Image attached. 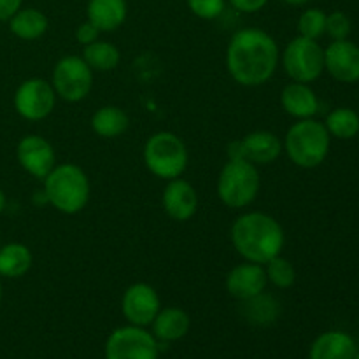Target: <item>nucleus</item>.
<instances>
[{"instance_id": "f257e3e1", "label": "nucleus", "mask_w": 359, "mask_h": 359, "mask_svg": "<svg viewBox=\"0 0 359 359\" xmlns=\"http://www.w3.org/2000/svg\"><path fill=\"white\" fill-rule=\"evenodd\" d=\"M280 62L277 41L262 28H242L226 48V69L231 79L245 88L269 83Z\"/></svg>"}, {"instance_id": "f03ea898", "label": "nucleus", "mask_w": 359, "mask_h": 359, "mask_svg": "<svg viewBox=\"0 0 359 359\" xmlns=\"http://www.w3.org/2000/svg\"><path fill=\"white\" fill-rule=\"evenodd\" d=\"M231 244L244 262L265 265L284 249V230L279 221L266 212L249 210L233 221L230 230Z\"/></svg>"}, {"instance_id": "7ed1b4c3", "label": "nucleus", "mask_w": 359, "mask_h": 359, "mask_svg": "<svg viewBox=\"0 0 359 359\" xmlns=\"http://www.w3.org/2000/svg\"><path fill=\"white\" fill-rule=\"evenodd\" d=\"M42 181H44L42 195L46 196V202L55 207L58 212L74 216L90 202V179L79 165H55V168Z\"/></svg>"}, {"instance_id": "20e7f679", "label": "nucleus", "mask_w": 359, "mask_h": 359, "mask_svg": "<svg viewBox=\"0 0 359 359\" xmlns=\"http://www.w3.org/2000/svg\"><path fill=\"white\" fill-rule=\"evenodd\" d=\"M332 137L325 123L314 118L297 119L290 126L283 140V151L287 154L291 163L311 170L319 167L328 158Z\"/></svg>"}, {"instance_id": "39448f33", "label": "nucleus", "mask_w": 359, "mask_h": 359, "mask_svg": "<svg viewBox=\"0 0 359 359\" xmlns=\"http://www.w3.org/2000/svg\"><path fill=\"white\" fill-rule=\"evenodd\" d=\"M217 196L228 209H245L262 189V177L255 163L244 158L228 156L217 177Z\"/></svg>"}, {"instance_id": "423d86ee", "label": "nucleus", "mask_w": 359, "mask_h": 359, "mask_svg": "<svg viewBox=\"0 0 359 359\" xmlns=\"http://www.w3.org/2000/svg\"><path fill=\"white\" fill-rule=\"evenodd\" d=\"M142 158L147 170L154 177L165 179V181L182 177L189 161L184 140L177 133L167 132V130L153 133L146 140Z\"/></svg>"}, {"instance_id": "0eeeda50", "label": "nucleus", "mask_w": 359, "mask_h": 359, "mask_svg": "<svg viewBox=\"0 0 359 359\" xmlns=\"http://www.w3.org/2000/svg\"><path fill=\"white\" fill-rule=\"evenodd\" d=\"M280 62L291 81L311 84L325 72V49L319 41L297 35L280 53Z\"/></svg>"}, {"instance_id": "6e6552de", "label": "nucleus", "mask_w": 359, "mask_h": 359, "mask_svg": "<svg viewBox=\"0 0 359 359\" xmlns=\"http://www.w3.org/2000/svg\"><path fill=\"white\" fill-rule=\"evenodd\" d=\"M51 84L56 97L69 104H76L91 93L93 70L88 67L83 56H63L53 69Z\"/></svg>"}, {"instance_id": "1a4fd4ad", "label": "nucleus", "mask_w": 359, "mask_h": 359, "mask_svg": "<svg viewBox=\"0 0 359 359\" xmlns=\"http://www.w3.org/2000/svg\"><path fill=\"white\" fill-rule=\"evenodd\" d=\"M105 359H158V340L142 326H123L109 335Z\"/></svg>"}, {"instance_id": "9d476101", "label": "nucleus", "mask_w": 359, "mask_h": 359, "mask_svg": "<svg viewBox=\"0 0 359 359\" xmlns=\"http://www.w3.org/2000/svg\"><path fill=\"white\" fill-rule=\"evenodd\" d=\"M56 93L53 84L42 77H30L18 86L14 93V109L27 121H42L56 105Z\"/></svg>"}, {"instance_id": "9b49d317", "label": "nucleus", "mask_w": 359, "mask_h": 359, "mask_svg": "<svg viewBox=\"0 0 359 359\" xmlns=\"http://www.w3.org/2000/svg\"><path fill=\"white\" fill-rule=\"evenodd\" d=\"M160 309V297L151 284L135 283L123 293L121 312L130 325L142 328L153 325Z\"/></svg>"}, {"instance_id": "f8f14e48", "label": "nucleus", "mask_w": 359, "mask_h": 359, "mask_svg": "<svg viewBox=\"0 0 359 359\" xmlns=\"http://www.w3.org/2000/svg\"><path fill=\"white\" fill-rule=\"evenodd\" d=\"M283 153V140L276 133L269 130H256L231 144L228 156L244 158L258 167L273 163Z\"/></svg>"}, {"instance_id": "ddd939ff", "label": "nucleus", "mask_w": 359, "mask_h": 359, "mask_svg": "<svg viewBox=\"0 0 359 359\" xmlns=\"http://www.w3.org/2000/svg\"><path fill=\"white\" fill-rule=\"evenodd\" d=\"M16 158L21 168L35 179H44L56 165L53 144L35 133L21 137L16 146Z\"/></svg>"}, {"instance_id": "4468645a", "label": "nucleus", "mask_w": 359, "mask_h": 359, "mask_svg": "<svg viewBox=\"0 0 359 359\" xmlns=\"http://www.w3.org/2000/svg\"><path fill=\"white\" fill-rule=\"evenodd\" d=\"M325 70L335 81L354 84L359 81V46L353 41H332L325 49Z\"/></svg>"}, {"instance_id": "2eb2a0df", "label": "nucleus", "mask_w": 359, "mask_h": 359, "mask_svg": "<svg viewBox=\"0 0 359 359\" xmlns=\"http://www.w3.org/2000/svg\"><path fill=\"white\" fill-rule=\"evenodd\" d=\"M266 284L269 280H266L265 266L251 262H244L233 266L224 280L228 294L238 302H248L262 294Z\"/></svg>"}, {"instance_id": "dca6fc26", "label": "nucleus", "mask_w": 359, "mask_h": 359, "mask_svg": "<svg viewBox=\"0 0 359 359\" xmlns=\"http://www.w3.org/2000/svg\"><path fill=\"white\" fill-rule=\"evenodd\" d=\"M161 205L170 219L184 223L191 219L198 210V195L193 184H189L186 179H172V181H167L163 189Z\"/></svg>"}, {"instance_id": "f3484780", "label": "nucleus", "mask_w": 359, "mask_h": 359, "mask_svg": "<svg viewBox=\"0 0 359 359\" xmlns=\"http://www.w3.org/2000/svg\"><path fill=\"white\" fill-rule=\"evenodd\" d=\"M280 105L284 112L294 119L314 118L319 112V98L311 84L291 81L280 91Z\"/></svg>"}, {"instance_id": "a211bd4d", "label": "nucleus", "mask_w": 359, "mask_h": 359, "mask_svg": "<svg viewBox=\"0 0 359 359\" xmlns=\"http://www.w3.org/2000/svg\"><path fill=\"white\" fill-rule=\"evenodd\" d=\"M128 16L126 0H88L86 20L100 32H114L125 25Z\"/></svg>"}, {"instance_id": "6ab92c4d", "label": "nucleus", "mask_w": 359, "mask_h": 359, "mask_svg": "<svg viewBox=\"0 0 359 359\" xmlns=\"http://www.w3.org/2000/svg\"><path fill=\"white\" fill-rule=\"evenodd\" d=\"M358 346L353 337L346 332H326L312 342L311 359H354Z\"/></svg>"}, {"instance_id": "aec40b11", "label": "nucleus", "mask_w": 359, "mask_h": 359, "mask_svg": "<svg viewBox=\"0 0 359 359\" xmlns=\"http://www.w3.org/2000/svg\"><path fill=\"white\" fill-rule=\"evenodd\" d=\"M191 319L188 312L179 307L160 309L153 321V335L161 342H175L188 335Z\"/></svg>"}, {"instance_id": "412c9836", "label": "nucleus", "mask_w": 359, "mask_h": 359, "mask_svg": "<svg viewBox=\"0 0 359 359\" xmlns=\"http://www.w3.org/2000/svg\"><path fill=\"white\" fill-rule=\"evenodd\" d=\"M49 20L35 7H21L9 20V30L21 41H37L48 32Z\"/></svg>"}, {"instance_id": "4be33fe9", "label": "nucleus", "mask_w": 359, "mask_h": 359, "mask_svg": "<svg viewBox=\"0 0 359 359\" xmlns=\"http://www.w3.org/2000/svg\"><path fill=\"white\" fill-rule=\"evenodd\" d=\"M34 265L30 248L21 242H11L0 248V277L20 279Z\"/></svg>"}, {"instance_id": "5701e85b", "label": "nucleus", "mask_w": 359, "mask_h": 359, "mask_svg": "<svg viewBox=\"0 0 359 359\" xmlns=\"http://www.w3.org/2000/svg\"><path fill=\"white\" fill-rule=\"evenodd\" d=\"M130 118L118 105H104L91 116V128L102 139H116L128 130Z\"/></svg>"}, {"instance_id": "b1692460", "label": "nucleus", "mask_w": 359, "mask_h": 359, "mask_svg": "<svg viewBox=\"0 0 359 359\" xmlns=\"http://www.w3.org/2000/svg\"><path fill=\"white\" fill-rule=\"evenodd\" d=\"M83 60L93 72H109V70H114L119 65L121 53L112 42L98 39V41L84 46Z\"/></svg>"}, {"instance_id": "393cba45", "label": "nucleus", "mask_w": 359, "mask_h": 359, "mask_svg": "<svg viewBox=\"0 0 359 359\" xmlns=\"http://www.w3.org/2000/svg\"><path fill=\"white\" fill-rule=\"evenodd\" d=\"M325 126L332 139L351 140L359 135V114L351 107H337L326 116Z\"/></svg>"}, {"instance_id": "a878e982", "label": "nucleus", "mask_w": 359, "mask_h": 359, "mask_svg": "<svg viewBox=\"0 0 359 359\" xmlns=\"http://www.w3.org/2000/svg\"><path fill=\"white\" fill-rule=\"evenodd\" d=\"M263 266H265L266 280L279 290H290L297 280V270H294L293 263L284 258L283 255L272 258Z\"/></svg>"}, {"instance_id": "bb28decb", "label": "nucleus", "mask_w": 359, "mask_h": 359, "mask_svg": "<svg viewBox=\"0 0 359 359\" xmlns=\"http://www.w3.org/2000/svg\"><path fill=\"white\" fill-rule=\"evenodd\" d=\"M242 304H244V311L248 312V318L258 325L272 323L279 316V307H277L279 304H276L272 297L265 294V291L251 300L242 302Z\"/></svg>"}, {"instance_id": "cd10ccee", "label": "nucleus", "mask_w": 359, "mask_h": 359, "mask_svg": "<svg viewBox=\"0 0 359 359\" xmlns=\"http://www.w3.org/2000/svg\"><path fill=\"white\" fill-rule=\"evenodd\" d=\"M298 35L319 41L326 34V13L319 7H309L298 18Z\"/></svg>"}, {"instance_id": "c85d7f7f", "label": "nucleus", "mask_w": 359, "mask_h": 359, "mask_svg": "<svg viewBox=\"0 0 359 359\" xmlns=\"http://www.w3.org/2000/svg\"><path fill=\"white\" fill-rule=\"evenodd\" d=\"M353 32L351 18L342 11H333L326 14V34L332 37V41H346Z\"/></svg>"}, {"instance_id": "c756f323", "label": "nucleus", "mask_w": 359, "mask_h": 359, "mask_svg": "<svg viewBox=\"0 0 359 359\" xmlns=\"http://www.w3.org/2000/svg\"><path fill=\"white\" fill-rule=\"evenodd\" d=\"M189 11L200 20H216L224 13L226 0H186Z\"/></svg>"}, {"instance_id": "7c9ffc66", "label": "nucleus", "mask_w": 359, "mask_h": 359, "mask_svg": "<svg viewBox=\"0 0 359 359\" xmlns=\"http://www.w3.org/2000/svg\"><path fill=\"white\" fill-rule=\"evenodd\" d=\"M100 34L102 32L98 30L93 23H90V21L86 20L84 23H81L79 27L76 28V41L79 42L81 46H88L91 44V42L98 41V39H100Z\"/></svg>"}, {"instance_id": "2f4dec72", "label": "nucleus", "mask_w": 359, "mask_h": 359, "mask_svg": "<svg viewBox=\"0 0 359 359\" xmlns=\"http://www.w3.org/2000/svg\"><path fill=\"white\" fill-rule=\"evenodd\" d=\"M235 11L244 14H252L262 11L269 4V0H228Z\"/></svg>"}, {"instance_id": "473e14b6", "label": "nucleus", "mask_w": 359, "mask_h": 359, "mask_svg": "<svg viewBox=\"0 0 359 359\" xmlns=\"http://www.w3.org/2000/svg\"><path fill=\"white\" fill-rule=\"evenodd\" d=\"M23 6V0H0V21H9Z\"/></svg>"}, {"instance_id": "72a5a7b5", "label": "nucleus", "mask_w": 359, "mask_h": 359, "mask_svg": "<svg viewBox=\"0 0 359 359\" xmlns=\"http://www.w3.org/2000/svg\"><path fill=\"white\" fill-rule=\"evenodd\" d=\"M280 2L287 4V6L300 7V6H305V4H309V2H311V0H280Z\"/></svg>"}, {"instance_id": "f704fd0d", "label": "nucleus", "mask_w": 359, "mask_h": 359, "mask_svg": "<svg viewBox=\"0 0 359 359\" xmlns=\"http://www.w3.org/2000/svg\"><path fill=\"white\" fill-rule=\"evenodd\" d=\"M6 203H7L6 195H4V191H2V189H0V214H2L4 209H6Z\"/></svg>"}, {"instance_id": "c9c22d12", "label": "nucleus", "mask_w": 359, "mask_h": 359, "mask_svg": "<svg viewBox=\"0 0 359 359\" xmlns=\"http://www.w3.org/2000/svg\"><path fill=\"white\" fill-rule=\"evenodd\" d=\"M2 294H4V291H2V280H0V304H2Z\"/></svg>"}, {"instance_id": "e433bc0d", "label": "nucleus", "mask_w": 359, "mask_h": 359, "mask_svg": "<svg viewBox=\"0 0 359 359\" xmlns=\"http://www.w3.org/2000/svg\"><path fill=\"white\" fill-rule=\"evenodd\" d=\"M354 359H359V353L356 354V356H354Z\"/></svg>"}, {"instance_id": "4c0bfd02", "label": "nucleus", "mask_w": 359, "mask_h": 359, "mask_svg": "<svg viewBox=\"0 0 359 359\" xmlns=\"http://www.w3.org/2000/svg\"><path fill=\"white\" fill-rule=\"evenodd\" d=\"M0 248H2V242H0Z\"/></svg>"}]
</instances>
